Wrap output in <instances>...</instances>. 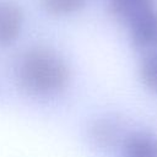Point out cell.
<instances>
[{"label": "cell", "instance_id": "cell-1", "mask_svg": "<svg viewBox=\"0 0 157 157\" xmlns=\"http://www.w3.org/2000/svg\"><path fill=\"white\" fill-rule=\"evenodd\" d=\"M18 88L33 98H54L67 90L71 69L65 58L48 45H32L23 50L13 65Z\"/></svg>", "mask_w": 157, "mask_h": 157}, {"label": "cell", "instance_id": "cell-2", "mask_svg": "<svg viewBox=\"0 0 157 157\" xmlns=\"http://www.w3.org/2000/svg\"><path fill=\"white\" fill-rule=\"evenodd\" d=\"M132 45L147 53L157 52V7L148 10L128 25Z\"/></svg>", "mask_w": 157, "mask_h": 157}, {"label": "cell", "instance_id": "cell-3", "mask_svg": "<svg viewBox=\"0 0 157 157\" xmlns=\"http://www.w3.org/2000/svg\"><path fill=\"white\" fill-rule=\"evenodd\" d=\"M25 23L21 6L10 0L0 1V48L11 47L20 38Z\"/></svg>", "mask_w": 157, "mask_h": 157}, {"label": "cell", "instance_id": "cell-4", "mask_svg": "<svg viewBox=\"0 0 157 157\" xmlns=\"http://www.w3.org/2000/svg\"><path fill=\"white\" fill-rule=\"evenodd\" d=\"M153 7H156V0H108L109 13L125 25Z\"/></svg>", "mask_w": 157, "mask_h": 157}, {"label": "cell", "instance_id": "cell-5", "mask_svg": "<svg viewBox=\"0 0 157 157\" xmlns=\"http://www.w3.org/2000/svg\"><path fill=\"white\" fill-rule=\"evenodd\" d=\"M90 140L99 148H110L120 140V126L110 118H98L88 128Z\"/></svg>", "mask_w": 157, "mask_h": 157}, {"label": "cell", "instance_id": "cell-6", "mask_svg": "<svg viewBox=\"0 0 157 157\" xmlns=\"http://www.w3.org/2000/svg\"><path fill=\"white\" fill-rule=\"evenodd\" d=\"M121 157H157V137L148 132H134L123 141Z\"/></svg>", "mask_w": 157, "mask_h": 157}, {"label": "cell", "instance_id": "cell-7", "mask_svg": "<svg viewBox=\"0 0 157 157\" xmlns=\"http://www.w3.org/2000/svg\"><path fill=\"white\" fill-rule=\"evenodd\" d=\"M42 9L55 17H66L82 11L87 0H39Z\"/></svg>", "mask_w": 157, "mask_h": 157}, {"label": "cell", "instance_id": "cell-8", "mask_svg": "<svg viewBox=\"0 0 157 157\" xmlns=\"http://www.w3.org/2000/svg\"><path fill=\"white\" fill-rule=\"evenodd\" d=\"M140 75L144 85L157 93V52L147 53L140 66Z\"/></svg>", "mask_w": 157, "mask_h": 157}]
</instances>
